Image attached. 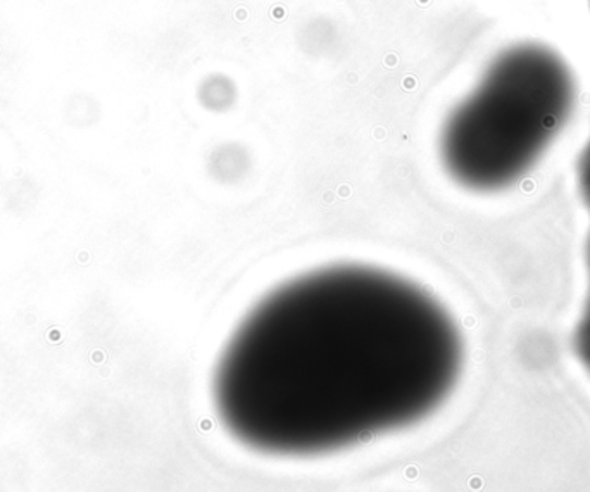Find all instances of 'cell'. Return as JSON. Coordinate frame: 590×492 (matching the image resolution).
<instances>
[{
	"mask_svg": "<svg viewBox=\"0 0 590 492\" xmlns=\"http://www.w3.org/2000/svg\"><path fill=\"white\" fill-rule=\"evenodd\" d=\"M577 182L580 197L586 205L587 213H589L590 222V135L587 138L586 146L582 152L578 156L577 163ZM586 265H587V288L586 299H583L582 313L578 320L577 329L574 334V349L578 361L586 368L590 376V226L589 235H587L586 247Z\"/></svg>",
	"mask_w": 590,
	"mask_h": 492,
	"instance_id": "cell-3",
	"label": "cell"
},
{
	"mask_svg": "<svg viewBox=\"0 0 590 492\" xmlns=\"http://www.w3.org/2000/svg\"><path fill=\"white\" fill-rule=\"evenodd\" d=\"M232 85L225 78L209 79L208 84L205 85V90H202V99L212 109L226 108L232 102Z\"/></svg>",
	"mask_w": 590,
	"mask_h": 492,
	"instance_id": "cell-4",
	"label": "cell"
},
{
	"mask_svg": "<svg viewBox=\"0 0 590 492\" xmlns=\"http://www.w3.org/2000/svg\"><path fill=\"white\" fill-rule=\"evenodd\" d=\"M462 329L403 276L339 265L274 288L218 359L212 394L232 438L318 456L406 429L454 393Z\"/></svg>",
	"mask_w": 590,
	"mask_h": 492,
	"instance_id": "cell-1",
	"label": "cell"
},
{
	"mask_svg": "<svg viewBox=\"0 0 590 492\" xmlns=\"http://www.w3.org/2000/svg\"><path fill=\"white\" fill-rule=\"evenodd\" d=\"M577 104V73L560 50L541 40L504 47L445 118V172L470 193L509 190L544 161Z\"/></svg>",
	"mask_w": 590,
	"mask_h": 492,
	"instance_id": "cell-2",
	"label": "cell"
}]
</instances>
